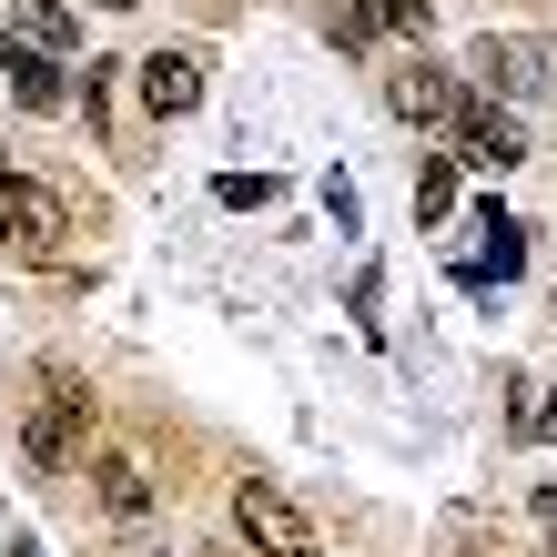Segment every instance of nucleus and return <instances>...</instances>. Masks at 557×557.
Wrapping results in <instances>:
<instances>
[{
	"label": "nucleus",
	"instance_id": "nucleus-9",
	"mask_svg": "<svg viewBox=\"0 0 557 557\" xmlns=\"http://www.w3.org/2000/svg\"><path fill=\"white\" fill-rule=\"evenodd\" d=\"M11 30H21V41H41V51H61V61H72V0H11Z\"/></svg>",
	"mask_w": 557,
	"mask_h": 557
},
{
	"label": "nucleus",
	"instance_id": "nucleus-6",
	"mask_svg": "<svg viewBox=\"0 0 557 557\" xmlns=\"http://www.w3.org/2000/svg\"><path fill=\"white\" fill-rule=\"evenodd\" d=\"M133 91H143V112H152V122H173V112L203 102V61H193V51H152L143 72H133Z\"/></svg>",
	"mask_w": 557,
	"mask_h": 557
},
{
	"label": "nucleus",
	"instance_id": "nucleus-2",
	"mask_svg": "<svg viewBox=\"0 0 557 557\" xmlns=\"http://www.w3.org/2000/svg\"><path fill=\"white\" fill-rule=\"evenodd\" d=\"M234 528H244V547L253 557H314V528H305V507L284 497V486H234Z\"/></svg>",
	"mask_w": 557,
	"mask_h": 557
},
{
	"label": "nucleus",
	"instance_id": "nucleus-4",
	"mask_svg": "<svg viewBox=\"0 0 557 557\" xmlns=\"http://www.w3.org/2000/svg\"><path fill=\"white\" fill-rule=\"evenodd\" d=\"M456 143H467L476 173H507V162H528V122L497 102H456Z\"/></svg>",
	"mask_w": 557,
	"mask_h": 557
},
{
	"label": "nucleus",
	"instance_id": "nucleus-16",
	"mask_svg": "<svg viewBox=\"0 0 557 557\" xmlns=\"http://www.w3.org/2000/svg\"><path fill=\"white\" fill-rule=\"evenodd\" d=\"M91 11H133V0H91Z\"/></svg>",
	"mask_w": 557,
	"mask_h": 557
},
{
	"label": "nucleus",
	"instance_id": "nucleus-13",
	"mask_svg": "<svg viewBox=\"0 0 557 557\" xmlns=\"http://www.w3.org/2000/svg\"><path fill=\"white\" fill-rule=\"evenodd\" d=\"M366 11H375V30H425V21H436V0H366Z\"/></svg>",
	"mask_w": 557,
	"mask_h": 557
},
{
	"label": "nucleus",
	"instance_id": "nucleus-14",
	"mask_svg": "<svg viewBox=\"0 0 557 557\" xmlns=\"http://www.w3.org/2000/svg\"><path fill=\"white\" fill-rule=\"evenodd\" d=\"M537 537L557 547V486H537Z\"/></svg>",
	"mask_w": 557,
	"mask_h": 557
},
{
	"label": "nucleus",
	"instance_id": "nucleus-3",
	"mask_svg": "<svg viewBox=\"0 0 557 557\" xmlns=\"http://www.w3.org/2000/svg\"><path fill=\"white\" fill-rule=\"evenodd\" d=\"M0 244L11 253H61V193L51 183H30V173H0Z\"/></svg>",
	"mask_w": 557,
	"mask_h": 557
},
{
	"label": "nucleus",
	"instance_id": "nucleus-11",
	"mask_svg": "<svg viewBox=\"0 0 557 557\" xmlns=\"http://www.w3.org/2000/svg\"><path fill=\"white\" fill-rule=\"evenodd\" d=\"M456 183H467L456 162H425V173H416V223H446L456 213Z\"/></svg>",
	"mask_w": 557,
	"mask_h": 557
},
{
	"label": "nucleus",
	"instance_id": "nucleus-7",
	"mask_svg": "<svg viewBox=\"0 0 557 557\" xmlns=\"http://www.w3.org/2000/svg\"><path fill=\"white\" fill-rule=\"evenodd\" d=\"M385 102H396V122H456V102H467V91H456V82L436 72V61H396Z\"/></svg>",
	"mask_w": 557,
	"mask_h": 557
},
{
	"label": "nucleus",
	"instance_id": "nucleus-8",
	"mask_svg": "<svg viewBox=\"0 0 557 557\" xmlns=\"http://www.w3.org/2000/svg\"><path fill=\"white\" fill-rule=\"evenodd\" d=\"M476 72L497 91H557V51L547 41H476Z\"/></svg>",
	"mask_w": 557,
	"mask_h": 557
},
{
	"label": "nucleus",
	"instance_id": "nucleus-15",
	"mask_svg": "<svg viewBox=\"0 0 557 557\" xmlns=\"http://www.w3.org/2000/svg\"><path fill=\"white\" fill-rule=\"evenodd\" d=\"M528 436H557V385L537 396V416H528Z\"/></svg>",
	"mask_w": 557,
	"mask_h": 557
},
{
	"label": "nucleus",
	"instance_id": "nucleus-10",
	"mask_svg": "<svg viewBox=\"0 0 557 557\" xmlns=\"http://www.w3.org/2000/svg\"><path fill=\"white\" fill-rule=\"evenodd\" d=\"M91 486H102V507H112V517H143V507H152V486H143L133 456H102V467H91Z\"/></svg>",
	"mask_w": 557,
	"mask_h": 557
},
{
	"label": "nucleus",
	"instance_id": "nucleus-12",
	"mask_svg": "<svg viewBox=\"0 0 557 557\" xmlns=\"http://www.w3.org/2000/svg\"><path fill=\"white\" fill-rule=\"evenodd\" d=\"M213 203H223V213H253V203H274V183H264V173H223Z\"/></svg>",
	"mask_w": 557,
	"mask_h": 557
},
{
	"label": "nucleus",
	"instance_id": "nucleus-5",
	"mask_svg": "<svg viewBox=\"0 0 557 557\" xmlns=\"http://www.w3.org/2000/svg\"><path fill=\"white\" fill-rule=\"evenodd\" d=\"M0 82H11L21 112H61V51L21 41V30H0Z\"/></svg>",
	"mask_w": 557,
	"mask_h": 557
},
{
	"label": "nucleus",
	"instance_id": "nucleus-1",
	"mask_svg": "<svg viewBox=\"0 0 557 557\" xmlns=\"http://www.w3.org/2000/svg\"><path fill=\"white\" fill-rule=\"evenodd\" d=\"M82 436H91V406H82V385L51 366L41 375V406H30V425H21V446H30V467H72Z\"/></svg>",
	"mask_w": 557,
	"mask_h": 557
}]
</instances>
